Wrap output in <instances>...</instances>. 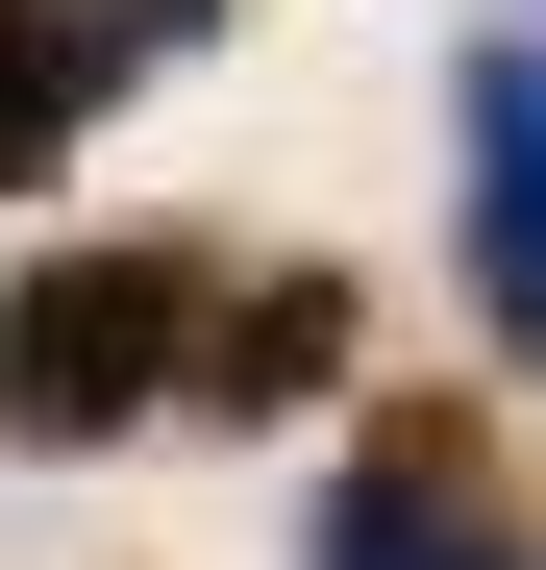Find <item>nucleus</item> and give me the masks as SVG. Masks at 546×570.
<instances>
[{
  "label": "nucleus",
  "instance_id": "1",
  "mask_svg": "<svg viewBox=\"0 0 546 570\" xmlns=\"http://www.w3.org/2000/svg\"><path fill=\"white\" fill-rule=\"evenodd\" d=\"M199 323H224V273L199 248H50L26 298H0V446H125L199 397Z\"/></svg>",
  "mask_w": 546,
  "mask_h": 570
},
{
  "label": "nucleus",
  "instance_id": "2",
  "mask_svg": "<svg viewBox=\"0 0 546 570\" xmlns=\"http://www.w3.org/2000/svg\"><path fill=\"white\" fill-rule=\"evenodd\" d=\"M299 570H546L497 497H472V397H398L373 446L323 471V521H299Z\"/></svg>",
  "mask_w": 546,
  "mask_h": 570
},
{
  "label": "nucleus",
  "instance_id": "3",
  "mask_svg": "<svg viewBox=\"0 0 546 570\" xmlns=\"http://www.w3.org/2000/svg\"><path fill=\"white\" fill-rule=\"evenodd\" d=\"M447 248H472V323L546 372V50L447 75Z\"/></svg>",
  "mask_w": 546,
  "mask_h": 570
},
{
  "label": "nucleus",
  "instance_id": "4",
  "mask_svg": "<svg viewBox=\"0 0 546 570\" xmlns=\"http://www.w3.org/2000/svg\"><path fill=\"white\" fill-rule=\"evenodd\" d=\"M199 26H224V0H0V199L75 174V125H100L149 50H199Z\"/></svg>",
  "mask_w": 546,
  "mask_h": 570
},
{
  "label": "nucleus",
  "instance_id": "5",
  "mask_svg": "<svg viewBox=\"0 0 546 570\" xmlns=\"http://www.w3.org/2000/svg\"><path fill=\"white\" fill-rule=\"evenodd\" d=\"M323 397H348V273H224V323H199V397H174V422L273 446V422H323Z\"/></svg>",
  "mask_w": 546,
  "mask_h": 570
}]
</instances>
